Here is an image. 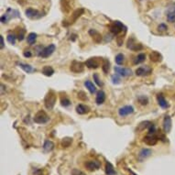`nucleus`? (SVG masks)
<instances>
[{"label": "nucleus", "instance_id": "nucleus-14", "mask_svg": "<svg viewBox=\"0 0 175 175\" xmlns=\"http://www.w3.org/2000/svg\"><path fill=\"white\" fill-rule=\"evenodd\" d=\"M163 130L165 133H170L171 130V117L170 116H166L163 119Z\"/></svg>", "mask_w": 175, "mask_h": 175}, {"label": "nucleus", "instance_id": "nucleus-45", "mask_svg": "<svg viewBox=\"0 0 175 175\" xmlns=\"http://www.w3.org/2000/svg\"><path fill=\"white\" fill-rule=\"evenodd\" d=\"M73 175H85V173L83 172V171H79V170L74 169V170L73 171Z\"/></svg>", "mask_w": 175, "mask_h": 175}, {"label": "nucleus", "instance_id": "nucleus-22", "mask_svg": "<svg viewBox=\"0 0 175 175\" xmlns=\"http://www.w3.org/2000/svg\"><path fill=\"white\" fill-rule=\"evenodd\" d=\"M83 12H85V9H76L73 13V15H72V19H71V23H74V21H76L77 20V18H80L82 15L83 14ZM70 23V24H71Z\"/></svg>", "mask_w": 175, "mask_h": 175}, {"label": "nucleus", "instance_id": "nucleus-24", "mask_svg": "<svg viewBox=\"0 0 175 175\" xmlns=\"http://www.w3.org/2000/svg\"><path fill=\"white\" fill-rule=\"evenodd\" d=\"M85 86L88 89V91L91 93V94H95V93H96V87H95V85H94V83L91 82V81H89V80H86L85 82Z\"/></svg>", "mask_w": 175, "mask_h": 175}, {"label": "nucleus", "instance_id": "nucleus-20", "mask_svg": "<svg viewBox=\"0 0 175 175\" xmlns=\"http://www.w3.org/2000/svg\"><path fill=\"white\" fill-rule=\"evenodd\" d=\"M152 154V150L149 149H142L139 154V159L140 161H143V159H145L147 158H149L150 155Z\"/></svg>", "mask_w": 175, "mask_h": 175}, {"label": "nucleus", "instance_id": "nucleus-38", "mask_svg": "<svg viewBox=\"0 0 175 175\" xmlns=\"http://www.w3.org/2000/svg\"><path fill=\"white\" fill-rule=\"evenodd\" d=\"M60 105L64 107H67V106H69L71 105V101L68 97H64V98H62V100H60Z\"/></svg>", "mask_w": 175, "mask_h": 175}, {"label": "nucleus", "instance_id": "nucleus-30", "mask_svg": "<svg viewBox=\"0 0 175 175\" xmlns=\"http://www.w3.org/2000/svg\"><path fill=\"white\" fill-rule=\"evenodd\" d=\"M43 149L46 151H51L53 149H54V144H53V142L51 140H46L44 142Z\"/></svg>", "mask_w": 175, "mask_h": 175}, {"label": "nucleus", "instance_id": "nucleus-26", "mask_svg": "<svg viewBox=\"0 0 175 175\" xmlns=\"http://www.w3.org/2000/svg\"><path fill=\"white\" fill-rule=\"evenodd\" d=\"M41 72H42V73L45 76H49V77H50V76H52L53 73H54V70H53V68L51 66H49V65L44 66Z\"/></svg>", "mask_w": 175, "mask_h": 175}, {"label": "nucleus", "instance_id": "nucleus-19", "mask_svg": "<svg viewBox=\"0 0 175 175\" xmlns=\"http://www.w3.org/2000/svg\"><path fill=\"white\" fill-rule=\"evenodd\" d=\"M89 111H90V108L85 105L79 104L76 106V112H77V114H79V115H85Z\"/></svg>", "mask_w": 175, "mask_h": 175}, {"label": "nucleus", "instance_id": "nucleus-47", "mask_svg": "<svg viewBox=\"0 0 175 175\" xmlns=\"http://www.w3.org/2000/svg\"><path fill=\"white\" fill-rule=\"evenodd\" d=\"M0 48L1 49H4V47H5V44H4V38H3V36H0Z\"/></svg>", "mask_w": 175, "mask_h": 175}, {"label": "nucleus", "instance_id": "nucleus-6", "mask_svg": "<svg viewBox=\"0 0 175 175\" xmlns=\"http://www.w3.org/2000/svg\"><path fill=\"white\" fill-rule=\"evenodd\" d=\"M166 18L167 20L171 23H174L175 22V3L171 4L166 10Z\"/></svg>", "mask_w": 175, "mask_h": 175}, {"label": "nucleus", "instance_id": "nucleus-42", "mask_svg": "<svg viewBox=\"0 0 175 175\" xmlns=\"http://www.w3.org/2000/svg\"><path fill=\"white\" fill-rule=\"evenodd\" d=\"M9 20H10V18H9V16L7 15L6 13H5L4 15H2V17H1V22L3 24H5V23H7V21Z\"/></svg>", "mask_w": 175, "mask_h": 175}, {"label": "nucleus", "instance_id": "nucleus-44", "mask_svg": "<svg viewBox=\"0 0 175 175\" xmlns=\"http://www.w3.org/2000/svg\"><path fill=\"white\" fill-rule=\"evenodd\" d=\"M123 41H124V37L123 36H119V37L117 38V45H118V46H122Z\"/></svg>", "mask_w": 175, "mask_h": 175}, {"label": "nucleus", "instance_id": "nucleus-35", "mask_svg": "<svg viewBox=\"0 0 175 175\" xmlns=\"http://www.w3.org/2000/svg\"><path fill=\"white\" fill-rule=\"evenodd\" d=\"M17 38L18 37L15 35V34H9V35H7V37H6V40H7V41H9L10 44L15 45V44H16Z\"/></svg>", "mask_w": 175, "mask_h": 175}, {"label": "nucleus", "instance_id": "nucleus-27", "mask_svg": "<svg viewBox=\"0 0 175 175\" xmlns=\"http://www.w3.org/2000/svg\"><path fill=\"white\" fill-rule=\"evenodd\" d=\"M145 60H146L145 53H139V54L134 59L133 63H134V64H139V63H142L143 62H145Z\"/></svg>", "mask_w": 175, "mask_h": 175}, {"label": "nucleus", "instance_id": "nucleus-8", "mask_svg": "<svg viewBox=\"0 0 175 175\" xmlns=\"http://www.w3.org/2000/svg\"><path fill=\"white\" fill-rule=\"evenodd\" d=\"M116 73H117L118 75H120L121 77H127V76L132 75V70L129 69V68H124V67H118L116 66L114 68Z\"/></svg>", "mask_w": 175, "mask_h": 175}, {"label": "nucleus", "instance_id": "nucleus-37", "mask_svg": "<svg viewBox=\"0 0 175 175\" xmlns=\"http://www.w3.org/2000/svg\"><path fill=\"white\" fill-rule=\"evenodd\" d=\"M120 77H121V76L118 75L117 73L114 74L112 76V83H114V85H118V83H121V78Z\"/></svg>", "mask_w": 175, "mask_h": 175}, {"label": "nucleus", "instance_id": "nucleus-33", "mask_svg": "<svg viewBox=\"0 0 175 175\" xmlns=\"http://www.w3.org/2000/svg\"><path fill=\"white\" fill-rule=\"evenodd\" d=\"M138 101L142 105H147L149 104V98L146 95H139L138 97Z\"/></svg>", "mask_w": 175, "mask_h": 175}, {"label": "nucleus", "instance_id": "nucleus-34", "mask_svg": "<svg viewBox=\"0 0 175 175\" xmlns=\"http://www.w3.org/2000/svg\"><path fill=\"white\" fill-rule=\"evenodd\" d=\"M116 63L118 65H122L124 63V60H125V56L122 54V53H118V54L116 56Z\"/></svg>", "mask_w": 175, "mask_h": 175}, {"label": "nucleus", "instance_id": "nucleus-3", "mask_svg": "<svg viewBox=\"0 0 175 175\" xmlns=\"http://www.w3.org/2000/svg\"><path fill=\"white\" fill-rule=\"evenodd\" d=\"M33 120H34L35 123H38V124H45V123H47L48 121L50 120V117L46 114V112H44L42 110H40L35 115Z\"/></svg>", "mask_w": 175, "mask_h": 175}, {"label": "nucleus", "instance_id": "nucleus-32", "mask_svg": "<svg viewBox=\"0 0 175 175\" xmlns=\"http://www.w3.org/2000/svg\"><path fill=\"white\" fill-rule=\"evenodd\" d=\"M73 143V139L72 138H64L62 140V146L63 148H68V147H70V145Z\"/></svg>", "mask_w": 175, "mask_h": 175}, {"label": "nucleus", "instance_id": "nucleus-1", "mask_svg": "<svg viewBox=\"0 0 175 175\" xmlns=\"http://www.w3.org/2000/svg\"><path fill=\"white\" fill-rule=\"evenodd\" d=\"M56 99H57L56 94L53 92V91H50L44 99V105L46 106V108L49 110H51L54 107V105L56 104Z\"/></svg>", "mask_w": 175, "mask_h": 175}, {"label": "nucleus", "instance_id": "nucleus-10", "mask_svg": "<svg viewBox=\"0 0 175 175\" xmlns=\"http://www.w3.org/2000/svg\"><path fill=\"white\" fill-rule=\"evenodd\" d=\"M159 140V137L156 136L155 134H148L145 138H144L143 141L145 142L147 145L149 146H154L157 144Z\"/></svg>", "mask_w": 175, "mask_h": 175}, {"label": "nucleus", "instance_id": "nucleus-7", "mask_svg": "<svg viewBox=\"0 0 175 175\" xmlns=\"http://www.w3.org/2000/svg\"><path fill=\"white\" fill-rule=\"evenodd\" d=\"M127 49L131 50V51H138L143 50L142 45L140 43L136 42V41H135V39L133 37H131L130 39L128 40L127 44Z\"/></svg>", "mask_w": 175, "mask_h": 175}, {"label": "nucleus", "instance_id": "nucleus-13", "mask_svg": "<svg viewBox=\"0 0 175 175\" xmlns=\"http://www.w3.org/2000/svg\"><path fill=\"white\" fill-rule=\"evenodd\" d=\"M25 14H26V16L28 18H40L42 16V14L39 10L31 9V7H29V9H26Z\"/></svg>", "mask_w": 175, "mask_h": 175}, {"label": "nucleus", "instance_id": "nucleus-11", "mask_svg": "<svg viewBox=\"0 0 175 175\" xmlns=\"http://www.w3.org/2000/svg\"><path fill=\"white\" fill-rule=\"evenodd\" d=\"M86 67L89 69H96L100 66V59L99 58H90L85 63Z\"/></svg>", "mask_w": 175, "mask_h": 175}, {"label": "nucleus", "instance_id": "nucleus-39", "mask_svg": "<svg viewBox=\"0 0 175 175\" xmlns=\"http://www.w3.org/2000/svg\"><path fill=\"white\" fill-rule=\"evenodd\" d=\"M19 29H20V30H18V33L17 37H18V40L19 41H21L24 40V37H25V29H24V28H19Z\"/></svg>", "mask_w": 175, "mask_h": 175}, {"label": "nucleus", "instance_id": "nucleus-43", "mask_svg": "<svg viewBox=\"0 0 175 175\" xmlns=\"http://www.w3.org/2000/svg\"><path fill=\"white\" fill-rule=\"evenodd\" d=\"M148 128H149V133L148 134H155L156 133V127L152 123L150 124V126Z\"/></svg>", "mask_w": 175, "mask_h": 175}, {"label": "nucleus", "instance_id": "nucleus-48", "mask_svg": "<svg viewBox=\"0 0 175 175\" xmlns=\"http://www.w3.org/2000/svg\"><path fill=\"white\" fill-rule=\"evenodd\" d=\"M132 174H133V175H136V174H135V173H133V172H132Z\"/></svg>", "mask_w": 175, "mask_h": 175}, {"label": "nucleus", "instance_id": "nucleus-2", "mask_svg": "<svg viewBox=\"0 0 175 175\" xmlns=\"http://www.w3.org/2000/svg\"><path fill=\"white\" fill-rule=\"evenodd\" d=\"M126 31L127 30V28L123 25V23H121L120 21L117 20V21H114L113 23L110 25V31L113 35H119L121 32Z\"/></svg>", "mask_w": 175, "mask_h": 175}, {"label": "nucleus", "instance_id": "nucleus-28", "mask_svg": "<svg viewBox=\"0 0 175 175\" xmlns=\"http://www.w3.org/2000/svg\"><path fill=\"white\" fill-rule=\"evenodd\" d=\"M36 40H37V34L34 32L29 33L27 37V42L29 45H33L36 42Z\"/></svg>", "mask_w": 175, "mask_h": 175}, {"label": "nucleus", "instance_id": "nucleus-41", "mask_svg": "<svg viewBox=\"0 0 175 175\" xmlns=\"http://www.w3.org/2000/svg\"><path fill=\"white\" fill-rule=\"evenodd\" d=\"M158 30H159V31H161V32L167 31V30H168V26H167L166 24H164V23H161V24H159L158 26Z\"/></svg>", "mask_w": 175, "mask_h": 175}, {"label": "nucleus", "instance_id": "nucleus-25", "mask_svg": "<svg viewBox=\"0 0 175 175\" xmlns=\"http://www.w3.org/2000/svg\"><path fill=\"white\" fill-rule=\"evenodd\" d=\"M105 173L107 175H116L117 174V171L114 169V166L108 162L106 161V164H105Z\"/></svg>", "mask_w": 175, "mask_h": 175}, {"label": "nucleus", "instance_id": "nucleus-29", "mask_svg": "<svg viewBox=\"0 0 175 175\" xmlns=\"http://www.w3.org/2000/svg\"><path fill=\"white\" fill-rule=\"evenodd\" d=\"M102 70L103 72L106 74L108 73L109 70H110V62L107 59H104L103 60V66H102Z\"/></svg>", "mask_w": 175, "mask_h": 175}, {"label": "nucleus", "instance_id": "nucleus-40", "mask_svg": "<svg viewBox=\"0 0 175 175\" xmlns=\"http://www.w3.org/2000/svg\"><path fill=\"white\" fill-rule=\"evenodd\" d=\"M77 97H78V99H80L82 101H86L88 99L86 94L85 92H83V91H80V92L77 94Z\"/></svg>", "mask_w": 175, "mask_h": 175}, {"label": "nucleus", "instance_id": "nucleus-16", "mask_svg": "<svg viewBox=\"0 0 175 175\" xmlns=\"http://www.w3.org/2000/svg\"><path fill=\"white\" fill-rule=\"evenodd\" d=\"M149 59L153 63H161L162 60V55L159 51H152L149 54Z\"/></svg>", "mask_w": 175, "mask_h": 175}, {"label": "nucleus", "instance_id": "nucleus-15", "mask_svg": "<svg viewBox=\"0 0 175 175\" xmlns=\"http://www.w3.org/2000/svg\"><path fill=\"white\" fill-rule=\"evenodd\" d=\"M101 166V163L97 161H89L85 163V167L86 169L89 170V171H95V170H98L100 168Z\"/></svg>", "mask_w": 175, "mask_h": 175}, {"label": "nucleus", "instance_id": "nucleus-5", "mask_svg": "<svg viewBox=\"0 0 175 175\" xmlns=\"http://www.w3.org/2000/svg\"><path fill=\"white\" fill-rule=\"evenodd\" d=\"M85 70V64L82 62H78V60H73L71 63L70 66V71L74 73H83Z\"/></svg>", "mask_w": 175, "mask_h": 175}, {"label": "nucleus", "instance_id": "nucleus-36", "mask_svg": "<svg viewBox=\"0 0 175 175\" xmlns=\"http://www.w3.org/2000/svg\"><path fill=\"white\" fill-rule=\"evenodd\" d=\"M93 78H94L95 83H96L98 86H99V87H103L104 86V83L101 82V80L99 78V74H98V73H94L93 74Z\"/></svg>", "mask_w": 175, "mask_h": 175}, {"label": "nucleus", "instance_id": "nucleus-31", "mask_svg": "<svg viewBox=\"0 0 175 175\" xmlns=\"http://www.w3.org/2000/svg\"><path fill=\"white\" fill-rule=\"evenodd\" d=\"M150 124H151V122H149V121H143V122H141L139 125V127H138V128H137V129H138L139 131H142L145 128H148L150 126Z\"/></svg>", "mask_w": 175, "mask_h": 175}, {"label": "nucleus", "instance_id": "nucleus-23", "mask_svg": "<svg viewBox=\"0 0 175 175\" xmlns=\"http://www.w3.org/2000/svg\"><path fill=\"white\" fill-rule=\"evenodd\" d=\"M18 65L25 73H32V72L35 71L34 68H33L31 65H29V64L22 63H18Z\"/></svg>", "mask_w": 175, "mask_h": 175}, {"label": "nucleus", "instance_id": "nucleus-21", "mask_svg": "<svg viewBox=\"0 0 175 175\" xmlns=\"http://www.w3.org/2000/svg\"><path fill=\"white\" fill-rule=\"evenodd\" d=\"M105 101V94L104 91L100 90L97 92V95H96V98H95V103L97 105H102L104 104V102Z\"/></svg>", "mask_w": 175, "mask_h": 175}, {"label": "nucleus", "instance_id": "nucleus-17", "mask_svg": "<svg viewBox=\"0 0 175 175\" xmlns=\"http://www.w3.org/2000/svg\"><path fill=\"white\" fill-rule=\"evenodd\" d=\"M89 34L91 35V37L93 38V40L96 43H100L102 41V36L101 34L97 31L95 29H90L89 30Z\"/></svg>", "mask_w": 175, "mask_h": 175}, {"label": "nucleus", "instance_id": "nucleus-12", "mask_svg": "<svg viewBox=\"0 0 175 175\" xmlns=\"http://www.w3.org/2000/svg\"><path fill=\"white\" fill-rule=\"evenodd\" d=\"M137 76H148L152 73V69L149 66H141L136 70Z\"/></svg>", "mask_w": 175, "mask_h": 175}, {"label": "nucleus", "instance_id": "nucleus-9", "mask_svg": "<svg viewBox=\"0 0 175 175\" xmlns=\"http://www.w3.org/2000/svg\"><path fill=\"white\" fill-rule=\"evenodd\" d=\"M134 107L132 105H125L123 106V107H121L118 109V115L120 117H127V116H129V115H131V114L134 113Z\"/></svg>", "mask_w": 175, "mask_h": 175}, {"label": "nucleus", "instance_id": "nucleus-46", "mask_svg": "<svg viewBox=\"0 0 175 175\" xmlns=\"http://www.w3.org/2000/svg\"><path fill=\"white\" fill-rule=\"evenodd\" d=\"M23 55H24L25 58H30L32 56V53H31V51H24Z\"/></svg>", "mask_w": 175, "mask_h": 175}, {"label": "nucleus", "instance_id": "nucleus-18", "mask_svg": "<svg viewBox=\"0 0 175 175\" xmlns=\"http://www.w3.org/2000/svg\"><path fill=\"white\" fill-rule=\"evenodd\" d=\"M157 101H158V104H159V106H161V107H162V108H168L169 107V104H168V102L166 101L163 95L159 94L157 95Z\"/></svg>", "mask_w": 175, "mask_h": 175}, {"label": "nucleus", "instance_id": "nucleus-4", "mask_svg": "<svg viewBox=\"0 0 175 175\" xmlns=\"http://www.w3.org/2000/svg\"><path fill=\"white\" fill-rule=\"evenodd\" d=\"M55 50H56V46H55V45L54 44H50V45H48V46L44 47L42 49V51H41L39 56L41 57V58H43V59L48 58V57H50V56H51L53 54V52L55 51Z\"/></svg>", "mask_w": 175, "mask_h": 175}]
</instances>
